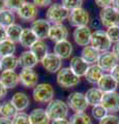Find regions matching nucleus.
I'll return each instance as SVG.
<instances>
[{"label": "nucleus", "mask_w": 119, "mask_h": 124, "mask_svg": "<svg viewBox=\"0 0 119 124\" xmlns=\"http://www.w3.org/2000/svg\"><path fill=\"white\" fill-rule=\"evenodd\" d=\"M54 88L52 87L51 84L48 83H41L38 84L36 87L33 88L32 96L33 99L36 102L40 103H49L54 99Z\"/></svg>", "instance_id": "obj_1"}, {"label": "nucleus", "mask_w": 119, "mask_h": 124, "mask_svg": "<svg viewBox=\"0 0 119 124\" xmlns=\"http://www.w3.org/2000/svg\"><path fill=\"white\" fill-rule=\"evenodd\" d=\"M46 112L52 121L57 119H64L68 114V106L61 99H53L48 103Z\"/></svg>", "instance_id": "obj_2"}, {"label": "nucleus", "mask_w": 119, "mask_h": 124, "mask_svg": "<svg viewBox=\"0 0 119 124\" xmlns=\"http://www.w3.org/2000/svg\"><path fill=\"white\" fill-rule=\"evenodd\" d=\"M70 11L60 3H54L49 6V8L46 13L47 20L53 24H62L63 21L68 19Z\"/></svg>", "instance_id": "obj_3"}, {"label": "nucleus", "mask_w": 119, "mask_h": 124, "mask_svg": "<svg viewBox=\"0 0 119 124\" xmlns=\"http://www.w3.org/2000/svg\"><path fill=\"white\" fill-rule=\"evenodd\" d=\"M57 84L62 88H74L80 83V77H78L71 69V67H62L57 72Z\"/></svg>", "instance_id": "obj_4"}, {"label": "nucleus", "mask_w": 119, "mask_h": 124, "mask_svg": "<svg viewBox=\"0 0 119 124\" xmlns=\"http://www.w3.org/2000/svg\"><path fill=\"white\" fill-rule=\"evenodd\" d=\"M90 46H92L99 53H105L110 51L112 48V41L107 35V32L103 30H95L92 32Z\"/></svg>", "instance_id": "obj_5"}, {"label": "nucleus", "mask_w": 119, "mask_h": 124, "mask_svg": "<svg viewBox=\"0 0 119 124\" xmlns=\"http://www.w3.org/2000/svg\"><path fill=\"white\" fill-rule=\"evenodd\" d=\"M99 20L103 26L110 28L113 26H119V11L113 6L102 8L99 13Z\"/></svg>", "instance_id": "obj_6"}, {"label": "nucleus", "mask_w": 119, "mask_h": 124, "mask_svg": "<svg viewBox=\"0 0 119 124\" xmlns=\"http://www.w3.org/2000/svg\"><path fill=\"white\" fill-rule=\"evenodd\" d=\"M67 106L76 113H82L88 108V102L86 100L85 94L81 92H71L67 97Z\"/></svg>", "instance_id": "obj_7"}, {"label": "nucleus", "mask_w": 119, "mask_h": 124, "mask_svg": "<svg viewBox=\"0 0 119 124\" xmlns=\"http://www.w3.org/2000/svg\"><path fill=\"white\" fill-rule=\"evenodd\" d=\"M67 20L71 26L77 28V27L88 26L90 22V16L86 9H84L83 7H80V8L70 11Z\"/></svg>", "instance_id": "obj_8"}, {"label": "nucleus", "mask_w": 119, "mask_h": 124, "mask_svg": "<svg viewBox=\"0 0 119 124\" xmlns=\"http://www.w3.org/2000/svg\"><path fill=\"white\" fill-rule=\"evenodd\" d=\"M18 17L25 22H33L36 20L38 15V8L33 2L26 1L22 7L17 11Z\"/></svg>", "instance_id": "obj_9"}, {"label": "nucleus", "mask_w": 119, "mask_h": 124, "mask_svg": "<svg viewBox=\"0 0 119 124\" xmlns=\"http://www.w3.org/2000/svg\"><path fill=\"white\" fill-rule=\"evenodd\" d=\"M117 57L114 55L112 51L101 53L97 61V65L103 72H111V70L118 64Z\"/></svg>", "instance_id": "obj_10"}, {"label": "nucleus", "mask_w": 119, "mask_h": 124, "mask_svg": "<svg viewBox=\"0 0 119 124\" xmlns=\"http://www.w3.org/2000/svg\"><path fill=\"white\" fill-rule=\"evenodd\" d=\"M40 63L46 70L51 73L58 72L62 68V59L54 53H49L47 56L43 58Z\"/></svg>", "instance_id": "obj_11"}, {"label": "nucleus", "mask_w": 119, "mask_h": 124, "mask_svg": "<svg viewBox=\"0 0 119 124\" xmlns=\"http://www.w3.org/2000/svg\"><path fill=\"white\" fill-rule=\"evenodd\" d=\"M51 23H50L47 19H36L35 21L31 23L32 31L35 33L38 39H45V38L49 37L50 29H51Z\"/></svg>", "instance_id": "obj_12"}, {"label": "nucleus", "mask_w": 119, "mask_h": 124, "mask_svg": "<svg viewBox=\"0 0 119 124\" xmlns=\"http://www.w3.org/2000/svg\"><path fill=\"white\" fill-rule=\"evenodd\" d=\"M91 35H92V32L88 26L77 27L74 30V33H72V37H74L75 42L78 46H83V48L90 45Z\"/></svg>", "instance_id": "obj_13"}, {"label": "nucleus", "mask_w": 119, "mask_h": 124, "mask_svg": "<svg viewBox=\"0 0 119 124\" xmlns=\"http://www.w3.org/2000/svg\"><path fill=\"white\" fill-rule=\"evenodd\" d=\"M102 106L108 111V113H115L119 111V93L116 91L103 93L102 99Z\"/></svg>", "instance_id": "obj_14"}, {"label": "nucleus", "mask_w": 119, "mask_h": 124, "mask_svg": "<svg viewBox=\"0 0 119 124\" xmlns=\"http://www.w3.org/2000/svg\"><path fill=\"white\" fill-rule=\"evenodd\" d=\"M20 83L26 88H34L37 86L38 75L33 69H22L19 73Z\"/></svg>", "instance_id": "obj_15"}, {"label": "nucleus", "mask_w": 119, "mask_h": 124, "mask_svg": "<svg viewBox=\"0 0 119 124\" xmlns=\"http://www.w3.org/2000/svg\"><path fill=\"white\" fill-rule=\"evenodd\" d=\"M68 29L63 24H53L50 29L49 38L55 44L62 40H66L68 37Z\"/></svg>", "instance_id": "obj_16"}, {"label": "nucleus", "mask_w": 119, "mask_h": 124, "mask_svg": "<svg viewBox=\"0 0 119 124\" xmlns=\"http://www.w3.org/2000/svg\"><path fill=\"white\" fill-rule=\"evenodd\" d=\"M18 60H19V65L23 69H32L40 62L36 56L30 50L22 52L21 55L18 57Z\"/></svg>", "instance_id": "obj_17"}, {"label": "nucleus", "mask_w": 119, "mask_h": 124, "mask_svg": "<svg viewBox=\"0 0 119 124\" xmlns=\"http://www.w3.org/2000/svg\"><path fill=\"white\" fill-rule=\"evenodd\" d=\"M0 82L6 89H13L20 83V79L15 70H2L0 73Z\"/></svg>", "instance_id": "obj_18"}, {"label": "nucleus", "mask_w": 119, "mask_h": 124, "mask_svg": "<svg viewBox=\"0 0 119 124\" xmlns=\"http://www.w3.org/2000/svg\"><path fill=\"white\" fill-rule=\"evenodd\" d=\"M118 83L113 79V77L110 73H103L101 80L97 83V88L101 89L103 93L114 92L117 89Z\"/></svg>", "instance_id": "obj_19"}, {"label": "nucleus", "mask_w": 119, "mask_h": 124, "mask_svg": "<svg viewBox=\"0 0 119 124\" xmlns=\"http://www.w3.org/2000/svg\"><path fill=\"white\" fill-rule=\"evenodd\" d=\"M72 53V45L70 40H62L56 42L54 46V54L61 59H68Z\"/></svg>", "instance_id": "obj_20"}, {"label": "nucleus", "mask_w": 119, "mask_h": 124, "mask_svg": "<svg viewBox=\"0 0 119 124\" xmlns=\"http://www.w3.org/2000/svg\"><path fill=\"white\" fill-rule=\"evenodd\" d=\"M70 67L77 76L81 78V77L85 76L87 69H88V67H89V64H87L86 62L83 60L82 57L75 56V57H72L71 59Z\"/></svg>", "instance_id": "obj_21"}, {"label": "nucleus", "mask_w": 119, "mask_h": 124, "mask_svg": "<svg viewBox=\"0 0 119 124\" xmlns=\"http://www.w3.org/2000/svg\"><path fill=\"white\" fill-rule=\"evenodd\" d=\"M10 101L14 104V107L17 108L18 112L25 111L30 104V99L28 95L24 92H16L13 95Z\"/></svg>", "instance_id": "obj_22"}, {"label": "nucleus", "mask_w": 119, "mask_h": 124, "mask_svg": "<svg viewBox=\"0 0 119 124\" xmlns=\"http://www.w3.org/2000/svg\"><path fill=\"white\" fill-rule=\"evenodd\" d=\"M37 40H38V38L35 35V33L32 31L31 28H23L20 39H19V42L21 44L22 46L30 50V48H31Z\"/></svg>", "instance_id": "obj_23"}, {"label": "nucleus", "mask_w": 119, "mask_h": 124, "mask_svg": "<svg viewBox=\"0 0 119 124\" xmlns=\"http://www.w3.org/2000/svg\"><path fill=\"white\" fill-rule=\"evenodd\" d=\"M99 55H101V53L90 45L84 46L82 52H81V57L83 58V60L89 65L97 63Z\"/></svg>", "instance_id": "obj_24"}, {"label": "nucleus", "mask_w": 119, "mask_h": 124, "mask_svg": "<svg viewBox=\"0 0 119 124\" xmlns=\"http://www.w3.org/2000/svg\"><path fill=\"white\" fill-rule=\"evenodd\" d=\"M29 118L31 124H50L51 121L46 110L43 108H34L29 114Z\"/></svg>", "instance_id": "obj_25"}, {"label": "nucleus", "mask_w": 119, "mask_h": 124, "mask_svg": "<svg viewBox=\"0 0 119 124\" xmlns=\"http://www.w3.org/2000/svg\"><path fill=\"white\" fill-rule=\"evenodd\" d=\"M103 96V92L98 88H90L88 89L85 93V97L88 102V106H97V104L102 103V99Z\"/></svg>", "instance_id": "obj_26"}, {"label": "nucleus", "mask_w": 119, "mask_h": 124, "mask_svg": "<svg viewBox=\"0 0 119 124\" xmlns=\"http://www.w3.org/2000/svg\"><path fill=\"white\" fill-rule=\"evenodd\" d=\"M103 76V71L101 69V67L97 64H92L89 65L87 71L85 73V79L91 84H97L101 78Z\"/></svg>", "instance_id": "obj_27"}, {"label": "nucleus", "mask_w": 119, "mask_h": 124, "mask_svg": "<svg viewBox=\"0 0 119 124\" xmlns=\"http://www.w3.org/2000/svg\"><path fill=\"white\" fill-rule=\"evenodd\" d=\"M48 45L44 41V39H38L35 44H34L31 48H30V51H31L34 55L36 56V58L38 59V61H41L43 58L48 55Z\"/></svg>", "instance_id": "obj_28"}, {"label": "nucleus", "mask_w": 119, "mask_h": 124, "mask_svg": "<svg viewBox=\"0 0 119 124\" xmlns=\"http://www.w3.org/2000/svg\"><path fill=\"white\" fill-rule=\"evenodd\" d=\"M19 66L18 57L15 55H8L1 57V67L2 70H15Z\"/></svg>", "instance_id": "obj_29"}, {"label": "nucleus", "mask_w": 119, "mask_h": 124, "mask_svg": "<svg viewBox=\"0 0 119 124\" xmlns=\"http://www.w3.org/2000/svg\"><path fill=\"white\" fill-rule=\"evenodd\" d=\"M15 52H16V42L8 38L0 42V57L14 55Z\"/></svg>", "instance_id": "obj_30"}, {"label": "nucleus", "mask_w": 119, "mask_h": 124, "mask_svg": "<svg viewBox=\"0 0 119 124\" xmlns=\"http://www.w3.org/2000/svg\"><path fill=\"white\" fill-rule=\"evenodd\" d=\"M23 31V28L21 25L19 24H11L9 26L6 27V34H7V38L10 40H13L14 42H17L20 39L21 33Z\"/></svg>", "instance_id": "obj_31"}, {"label": "nucleus", "mask_w": 119, "mask_h": 124, "mask_svg": "<svg viewBox=\"0 0 119 124\" xmlns=\"http://www.w3.org/2000/svg\"><path fill=\"white\" fill-rule=\"evenodd\" d=\"M18 111L17 108L14 107V104L11 103V101H5L1 104L0 107V116L4 118L13 119L15 116L17 115Z\"/></svg>", "instance_id": "obj_32"}, {"label": "nucleus", "mask_w": 119, "mask_h": 124, "mask_svg": "<svg viewBox=\"0 0 119 124\" xmlns=\"http://www.w3.org/2000/svg\"><path fill=\"white\" fill-rule=\"evenodd\" d=\"M15 21H16V16L14 11L7 8L0 11V24L1 25L7 27L11 24H15Z\"/></svg>", "instance_id": "obj_33"}, {"label": "nucleus", "mask_w": 119, "mask_h": 124, "mask_svg": "<svg viewBox=\"0 0 119 124\" xmlns=\"http://www.w3.org/2000/svg\"><path fill=\"white\" fill-rule=\"evenodd\" d=\"M70 124H92V121L89 116L82 112L72 115L70 119Z\"/></svg>", "instance_id": "obj_34"}, {"label": "nucleus", "mask_w": 119, "mask_h": 124, "mask_svg": "<svg viewBox=\"0 0 119 124\" xmlns=\"http://www.w3.org/2000/svg\"><path fill=\"white\" fill-rule=\"evenodd\" d=\"M91 114H92V116H93L94 119L102 120L103 117H106V116L108 115V111H107L102 104H97V106L92 107Z\"/></svg>", "instance_id": "obj_35"}, {"label": "nucleus", "mask_w": 119, "mask_h": 124, "mask_svg": "<svg viewBox=\"0 0 119 124\" xmlns=\"http://www.w3.org/2000/svg\"><path fill=\"white\" fill-rule=\"evenodd\" d=\"M11 121H13V124H31L29 115L24 112H18L17 115L11 119Z\"/></svg>", "instance_id": "obj_36"}, {"label": "nucleus", "mask_w": 119, "mask_h": 124, "mask_svg": "<svg viewBox=\"0 0 119 124\" xmlns=\"http://www.w3.org/2000/svg\"><path fill=\"white\" fill-rule=\"evenodd\" d=\"M61 4H62L68 11H71V10H75L77 8L82 7L83 0H62V3H61Z\"/></svg>", "instance_id": "obj_37"}, {"label": "nucleus", "mask_w": 119, "mask_h": 124, "mask_svg": "<svg viewBox=\"0 0 119 124\" xmlns=\"http://www.w3.org/2000/svg\"><path fill=\"white\" fill-rule=\"evenodd\" d=\"M107 35L110 38V40L114 42V44H117L119 42V26H113L110 27V28L107 29Z\"/></svg>", "instance_id": "obj_38"}, {"label": "nucleus", "mask_w": 119, "mask_h": 124, "mask_svg": "<svg viewBox=\"0 0 119 124\" xmlns=\"http://www.w3.org/2000/svg\"><path fill=\"white\" fill-rule=\"evenodd\" d=\"M25 2L26 0H6V8L17 13Z\"/></svg>", "instance_id": "obj_39"}, {"label": "nucleus", "mask_w": 119, "mask_h": 124, "mask_svg": "<svg viewBox=\"0 0 119 124\" xmlns=\"http://www.w3.org/2000/svg\"><path fill=\"white\" fill-rule=\"evenodd\" d=\"M99 124H119V118L116 115L108 114L106 117L99 120Z\"/></svg>", "instance_id": "obj_40"}, {"label": "nucleus", "mask_w": 119, "mask_h": 124, "mask_svg": "<svg viewBox=\"0 0 119 124\" xmlns=\"http://www.w3.org/2000/svg\"><path fill=\"white\" fill-rule=\"evenodd\" d=\"M112 1L113 0H94L95 4L101 8H106V7L112 6Z\"/></svg>", "instance_id": "obj_41"}, {"label": "nucleus", "mask_w": 119, "mask_h": 124, "mask_svg": "<svg viewBox=\"0 0 119 124\" xmlns=\"http://www.w3.org/2000/svg\"><path fill=\"white\" fill-rule=\"evenodd\" d=\"M37 7H47L52 4V0H32Z\"/></svg>", "instance_id": "obj_42"}, {"label": "nucleus", "mask_w": 119, "mask_h": 124, "mask_svg": "<svg viewBox=\"0 0 119 124\" xmlns=\"http://www.w3.org/2000/svg\"><path fill=\"white\" fill-rule=\"evenodd\" d=\"M110 75L112 76V77H113V79L119 84V63L112 69V70H111Z\"/></svg>", "instance_id": "obj_43"}, {"label": "nucleus", "mask_w": 119, "mask_h": 124, "mask_svg": "<svg viewBox=\"0 0 119 124\" xmlns=\"http://www.w3.org/2000/svg\"><path fill=\"white\" fill-rule=\"evenodd\" d=\"M7 39V34H6V27L0 24V42Z\"/></svg>", "instance_id": "obj_44"}, {"label": "nucleus", "mask_w": 119, "mask_h": 124, "mask_svg": "<svg viewBox=\"0 0 119 124\" xmlns=\"http://www.w3.org/2000/svg\"><path fill=\"white\" fill-rule=\"evenodd\" d=\"M6 93H7V89L3 86V84L0 82V99L5 97L6 96Z\"/></svg>", "instance_id": "obj_45"}, {"label": "nucleus", "mask_w": 119, "mask_h": 124, "mask_svg": "<svg viewBox=\"0 0 119 124\" xmlns=\"http://www.w3.org/2000/svg\"><path fill=\"white\" fill-rule=\"evenodd\" d=\"M112 52H113L114 55L117 57V59L119 60V42L115 44V45L112 46Z\"/></svg>", "instance_id": "obj_46"}, {"label": "nucleus", "mask_w": 119, "mask_h": 124, "mask_svg": "<svg viewBox=\"0 0 119 124\" xmlns=\"http://www.w3.org/2000/svg\"><path fill=\"white\" fill-rule=\"evenodd\" d=\"M52 124H70V120H67L66 118H64V119H57V120H53Z\"/></svg>", "instance_id": "obj_47"}, {"label": "nucleus", "mask_w": 119, "mask_h": 124, "mask_svg": "<svg viewBox=\"0 0 119 124\" xmlns=\"http://www.w3.org/2000/svg\"><path fill=\"white\" fill-rule=\"evenodd\" d=\"M0 124H13V121H11V119L4 118L0 116Z\"/></svg>", "instance_id": "obj_48"}, {"label": "nucleus", "mask_w": 119, "mask_h": 124, "mask_svg": "<svg viewBox=\"0 0 119 124\" xmlns=\"http://www.w3.org/2000/svg\"><path fill=\"white\" fill-rule=\"evenodd\" d=\"M6 8V0H0V11Z\"/></svg>", "instance_id": "obj_49"}, {"label": "nucleus", "mask_w": 119, "mask_h": 124, "mask_svg": "<svg viewBox=\"0 0 119 124\" xmlns=\"http://www.w3.org/2000/svg\"><path fill=\"white\" fill-rule=\"evenodd\" d=\"M112 6L115 9H117L119 11V0H113L112 1Z\"/></svg>", "instance_id": "obj_50"}, {"label": "nucleus", "mask_w": 119, "mask_h": 124, "mask_svg": "<svg viewBox=\"0 0 119 124\" xmlns=\"http://www.w3.org/2000/svg\"><path fill=\"white\" fill-rule=\"evenodd\" d=\"M0 70H2V67H1V57H0Z\"/></svg>", "instance_id": "obj_51"}, {"label": "nucleus", "mask_w": 119, "mask_h": 124, "mask_svg": "<svg viewBox=\"0 0 119 124\" xmlns=\"http://www.w3.org/2000/svg\"><path fill=\"white\" fill-rule=\"evenodd\" d=\"M0 107H1V104H0Z\"/></svg>", "instance_id": "obj_52"}]
</instances>
